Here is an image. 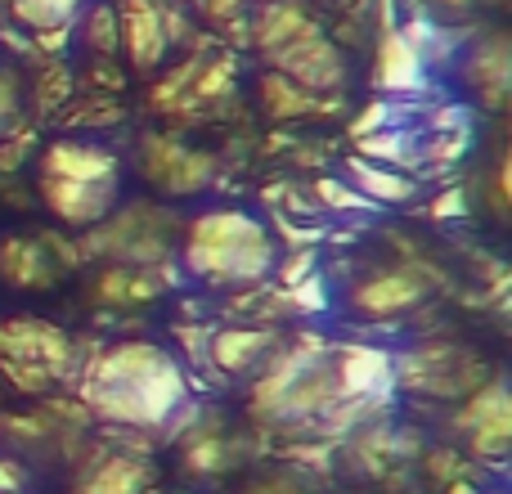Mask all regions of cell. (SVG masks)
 Instances as JSON below:
<instances>
[{"mask_svg":"<svg viewBox=\"0 0 512 494\" xmlns=\"http://www.w3.org/2000/svg\"><path fill=\"white\" fill-rule=\"evenodd\" d=\"M0 274H5L14 288H50L54 283L50 247L27 243V239H5L0 243Z\"/></svg>","mask_w":512,"mask_h":494,"instance_id":"obj_13","label":"cell"},{"mask_svg":"<svg viewBox=\"0 0 512 494\" xmlns=\"http://www.w3.org/2000/svg\"><path fill=\"white\" fill-rule=\"evenodd\" d=\"M18 486H23V477H18L14 463L0 459V494H18Z\"/></svg>","mask_w":512,"mask_h":494,"instance_id":"obj_17","label":"cell"},{"mask_svg":"<svg viewBox=\"0 0 512 494\" xmlns=\"http://www.w3.org/2000/svg\"><path fill=\"white\" fill-rule=\"evenodd\" d=\"M423 292H427V283L414 270H382L355 288V310L373 319H391V315H405L409 306H418Z\"/></svg>","mask_w":512,"mask_h":494,"instance_id":"obj_10","label":"cell"},{"mask_svg":"<svg viewBox=\"0 0 512 494\" xmlns=\"http://www.w3.org/2000/svg\"><path fill=\"white\" fill-rule=\"evenodd\" d=\"M351 180H355V194L369 198V207L373 203H405V198L414 194V185H409L405 176H396V171H387V167L351 162Z\"/></svg>","mask_w":512,"mask_h":494,"instance_id":"obj_15","label":"cell"},{"mask_svg":"<svg viewBox=\"0 0 512 494\" xmlns=\"http://www.w3.org/2000/svg\"><path fill=\"white\" fill-rule=\"evenodd\" d=\"M149 481L153 468L140 454H108L86 468V477L77 481V494H144Z\"/></svg>","mask_w":512,"mask_h":494,"instance_id":"obj_12","label":"cell"},{"mask_svg":"<svg viewBox=\"0 0 512 494\" xmlns=\"http://www.w3.org/2000/svg\"><path fill=\"white\" fill-rule=\"evenodd\" d=\"M333 378H337V400H369L396 382V364L387 351L373 346H351V351L333 355Z\"/></svg>","mask_w":512,"mask_h":494,"instance_id":"obj_8","label":"cell"},{"mask_svg":"<svg viewBox=\"0 0 512 494\" xmlns=\"http://www.w3.org/2000/svg\"><path fill=\"white\" fill-rule=\"evenodd\" d=\"M279 265V243L248 212H203L185 225V270L212 288H252Z\"/></svg>","mask_w":512,"mask_h":494,"instance_id":"obj_2","label":"cell"},{"mask_svg":"<svg viewBox=\"0 0 512 494\" xmlns=\"http://www.w3.org/2000/svg\"><path fill=\"white\" fill-rule=\"evenodd\" d=\"M288 494H297V490H288Z\"/></svg>","mask_w":512,"mask_h":494,"instance_id":"obj_18","label":"cell"},{"mask_svg":"<svg viewBox=\"0 0 512 494\" xmlns=\"http://www.w3.org/2000/svg\"><path fill=\"white\" fill-rule=\"evenodd\" d=\"M41 176L72 180V185H117V176H122V162H117L108 149H99V144L68 140V144H54V149H45Z\"/></svg>","mask_w":512,"mask_h":494,"instance_id":"obj_7","label":"cell"},{"mask_svg":"<svg viewBox=\"0 0 512 494\" xmlns=\"http://www.w3.org/2000/svg\"><path fill=\"white\" fill-rule=\"evenodd\" d=\"M396 378L423 396H463V391H477L481 369L472 355L459 351H414L396 364Z\"/></svg>","mask_w":512,"mask_h":494,"instance_id":"obj_4","label":"cell"},{"mask_svg":"<svg viewBox=\"0 0 512 494\" xmlns=\"http://www.w3.org/2000/svg\"><path fill=\"white\" fill-rule=\"evenodd\" d=\"M265 351H270V337L256 333V328H230V333H221L212 342V355H216V364H221L225 373L252 369V364L265 360Z\"/></svg>","mask_w":512,"mask_h":494,"instance_id":"obj_14","label":"cell"},{"mask_svg":"<svg viewBox=\"0 0 512 494\" xmlns=\"http://www.w3.org/2000/svg\"><path fill=\"white\" fill-rule=\"evenodd\" d=\"M41 198L68 225H99L117 203V185H72V180L41 176Z\"/></svg>","mask_w":512,"mask_h":494,"instance_id":"obj_9","label":"cell"},{"mask_svg":"<svg viewBox=\"0 0 512 494\" xmlns=\"http://www.w3.org/2000/svg\"><path fill=\"white\" fill-rule=\"evenodd\" d=\"M14 117H18V81H14V72L0 63V135L14 131Z\"/></svg>","mask_w":512,"mask_h":494,"instance_id":"obj_16","label":"cell"},{"mask_svg":"<svg viewBox=\"0 0 512 494\" xmlns=\"http://www.w3.org/2000/svg\"><path fill=\"white\" fill-rule=\"evenodd\" d=\"M144 171L167 194H194V189L212 185V158L198 149H185L176 140H162V135L144 144Z\"/></svg>","mask_w":512,"mask_h":494,"instance_id":"obj_6","label":"cell"},{"mask_svg":"<svg viewBox=\"0 0 512 494\" xmlns=\"http://www.w3.org/2000/svg\"><path fill=\"white\" fill-rule=\"evenodd\" d=\"M472 436V454L481 459H504L508 445H512V405H508V391L499 382L490 387H477L459 418Z\"/></svg>","mask_w":512,"mask_h":494,"instance_id":"obj_5","label":"cell"},{"mask_svg":"<svg viewBox=\"0 0 512 494\" xmlns=\"http://www.w3.org/2000/svg\"><path fill=\"white\" fill-rule=\"evenodd\" d=\"M0 355L27 360V364H45L50 373H59L63 364L72 360L68 337H63L59 328H45V324H5L0 328Z\"/></svg>","mask_w":512,"mask_h":494,"instance_id":"obj_11","label":"cell"},{"mask_svg":"<svg viewBox=\"0 0 512 494\" xmlns=\"http://www.w3.org/2000/svg\"><path fill=\"white\" fill-rule=\"evenodd\" d=\"M99 225H104V230L90 239V247L117 256L122 265H158L171 247V234L180 230L162 207H126V212H117V216L108 212Z\"/></svg>","mask_w":512,"mask_h":494,"instance_id":"obj_3","label":"cell"},{"mask_svg":"<svg viewBox=\"0 0 512 494\" xmlns=\"http://www.w3.org/2000/svg\"><path fill=\"white\" fill-rule=\"evenodd\" d=\"M81 396L104 423L149 432L185 405V373L162 346L117 342L90 360L86 378H81Z\"/></svg>","mask_w":512,"mask_h":494,"instance_id":"obj_1","label":"cell"}]
</instances>
